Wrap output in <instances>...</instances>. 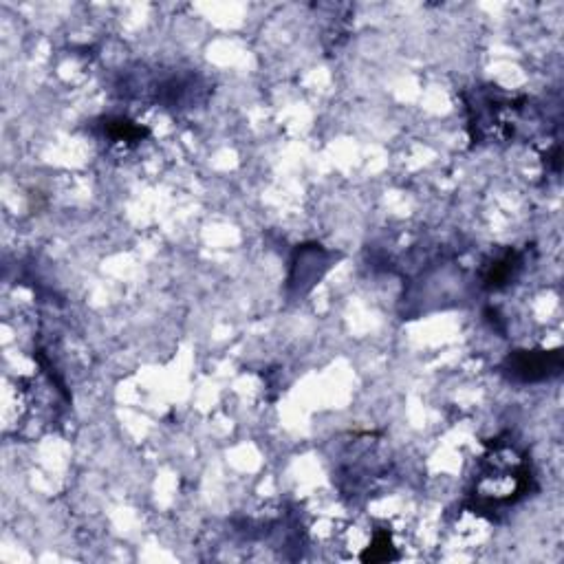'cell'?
<instances>
[{"mask_svg":"<svg viewBox=\"0 0 564 564\" xmlns=\"http://www.w3.org/2000/svg\"><path fill=\"white\" fill-rule=\"evenodd\" d=\"M531 468L516 446L496 441L487 450L474 476V498L483 509L512 505L529 492Z\"/></svg>","mask_w":564,"mask_h":564,"instance_id":"obj_1","label":"cell"},{"mask_svg":"<svg viewBox=\"0 0 564 564\" xmlns=\"http://www.w3.org/2000/svg\"><path fill=\"white\" fill-rule=\"evenodd\" d=\"M505 373L523 384L558 377L562 373V351H516L507 357Z\"/></svg>","mask_w":564,"mask_h":564,"instance_id":"obj_2","label":"cell"},{"mask_svg":"<svg viewBox=\"0 0 564 564\" xmlns=\"http://www.w3.org/2000/svg\"><path fill=\"white\" fill-rule=\"evenodd\" d=\"M520 269V256L516 252H507L501 258H496L494 263L487 267L483 282L487 289H503L509 285V280L516 276V271Z\"/></svg>","mask_w":564,"mask_h":564,"instance_id":"obj_3","label":"cell"},{"mask_svg":"<svg viewBox=\"0 0 564 564\" xmlns=\"http://www.w3.org/2000/svg\"><path fill=\"white\" fill-rule=\"evenodd\" d=\"M104 128L106 135L115 141H141V137L146 135L144 128L135 126L128 119H108Z\"/></svg>","mask_w":564,"mask_h":564,"instance_id":"obj_4","label":"cell"}]
</instances>
